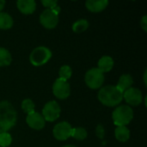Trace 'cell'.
<instances>
[{
	"label": "cell",
	"instance_id": "21",
	"mask_svg": "<svg viewBox=\"0 0 147 147\" xmlns=\"http://www.w3.org/2000/svg\"><path fill=\"white\" fill-rule=\"evenodd\" d=\"M71 69L69 65H63L59 69V78L63 79L65 81H67L71 77Z\"/></svg>",
	"mask_w": 147,
	"mask_h": 147
},
{
	"label": "cell",
	"instance_id": "23",
	"mask_svg": "<svg viewBox=\"0 0 147 147\" xmlns=\"http://www.w3.org/2000/svg\"><path fill=\"white\" fill-rule=\"evenodd\" d=\"M12 142L11 135L9 133H1L0 134V146H9Z\"/></svg>",
	"mask_w": 147,
	"mask_h": 147
},
{
	"label": "cell",
	"instance_id": "2",
	"mask_svg": "<svg viewBox=\"0 0 147 147\" xmlns=\"http://www.w3.org/2000/svg\"><path fill=\"white\" fill-rule=\"evenodd\" d=\"M98 99L105 106L115 107L122 102L123 93L116 86L107 85L99 90Z\"/></svg>",
	"mask_w": 147,
	"mask_h": 147
},
{
	"label": "cell",
	"instance_id": "15",
	"mask_svg": "<svg viewBox=\"0 0 147 147\" xmlns=\"http://www.w3.org/2000/svg\"><path fill=\"white\" fill-rule=\"evenodd\" d=\"M114 66V59L109 56H103L98 61V69L102 72H109Z\"/></svg>",
	"mask_w": 147,
	"mask_h": 147
},
{
	"label": "cell",
	"instance_id": "20",
	"mask_svg": "<svg viewBox=\"0 0 147 147\" xmlns=\"http://www.w3.org/2000/svg\"><path fill=\"white\" fill-rule=\"evenodd\" d=\"M71 137L77 140H84L87 137V131L84 127H76L72 128Z\"/></svg>",
	"mask_w": 147,
	"mask_h": 147
},
{
	"label": "cell",
	"instance_id": "1",
	"mask_svg": "<svg viewBox=\"0 0 147 147\" xmlns=\"http://www.w3.org/2000/svg\"><path fill=\"white\" fill-rule=\"evenodd\" d=\"M17 119L16 112L9 102H0V134L11 129Z\"/></svg>",
	"mask_w": 147,
	"mask_h": 147
},
{
	"label": "cell",
	"instance_id": "24",
	"mask_svg": "<svg viewBox=\"0 0 147 147\" xmlns=\"http://www.w3.org/2000/svg\"><path fill=\"white\" fill-rule=\"evenodd\" d=\"M41 3L49 9H53L58 5V2L56 0H42Z\"/></svg>",
	"mask_w": 147,
	"mask_h": 147
},
{
	"label": "cell",
	"instance_id": "25",
	"mask_svg": "<svg viewBox=\"0 0 147 147\" xmlns=\"http://www.w3.org/2000/svg\"><path fill=\"white\" fill-rule=\"evenodd\" d=\"M96 136L102 140L104 138V135H105V131H104V128L102 125H98L96 127Z\"/></svg>",
	"mask_w": 147,
	"mask_h": 147
},
{
	"label": "cell",
	"instance_id": "9",
	"mask_svg": "<svg viewBox=\"0 0 147 147\" xmlns=\"http://www.w3.org/2000/svg\"><path fill=\"white\" fill-rule=\"evenodd\" d=\"M53 136L56 140L64 141L71 137L72 127L67 121H62L58 123L53 130Z\"/></svg>",
	"mask_w": 147,
	"mask_h": 147
},
{
	"label": "cell",
	"instance_id": "3",
	"mask_svg": "<svg viewBox=\"0 0 147 147\" xmlns=\"http://www.w3.org/2000/svg\"><path fill=\"white\" fill-rule=\"evenodd\" d=\"M133 118L134 111L131 109V107L127 105H121L117 107L112 114L113 121L117 127H126L132 121Z\"/></svg>",
	"mask_w": 147,
	"mask_h": 147
},
{
	"label": "cell",
	"instance_id": "28",
	"mask_svg": "<svg viewBox=\"0 0 147 147\" xmlns=\"http://www.w3.org/2000/svg\"><path fill=\"white\" fill-rule=\"evenodd\" d=\"M144 82H145V84L146 85V71H145V73H144Z\"/></svg>",
	"mask_w": 147,
	"mask_h": 147
},
{
	"label": "cell",
	"instance_id": "10",
	"mask_svg": "<svg viewBox=\"0 0 147 147\" xmlns=\"http://www.w3.org/2000/svg\"><path fill=\"white\" fill-rule=\"evenodd\" d=\"M123 99L131 106H138L142 102V92L137 88L131 87L123 92Z\"/></svg>",
	"mask_w": 147,
	"mask_h": 147
},
{
	"label": "cell",
	"instance_id": "16",
	"mask_svg": "<svg viewBox=\"0 0 147 147\" xmlns=\"http://www.w3.org/2000/svg\"><path fill=\"white\" fill-rule=\"evenodd\" d=\"M115 134L116 140L120 142H126L130 138V131L125 126L117 127L115 131Z\"/></svg>",
	"mask_w": 147,
	"mask_h": 147
},
{
	"label": "cell",
	"instance_id": "27",
	"mask_svg": "<svg viewBox=\"0 0 147 147\" xmlns=\"http://www.w3.org/2000/svg\"><path fill=\"white\" fill-rule=\"evenodd\" d=\"M4 5H5V1L3 0H0V12L3 10V9L4 8Z\"/></svg>",
	"mask_w": 147,
	"mask_h": 147
},
{
	"label": "cell",
	"instance_id": "17",
	"mask_svg": "<svg viewBox=\"0 0 147 147\" xmlns=\"http://www.w3.org/2000/svg\"><path fill=\"white\" fill-rule=\"evenodd\" d=\"M13 26V18L5 12H0V29H9Z\"/></svg>",
	"mask_w": 147,
	"mask_h": 147
},
{
	"label": "cell",
	"instance_id": "13",
	"mask_svg": "<svg viewBox=\"0 0 147 147\" xmlns=\"http://www.w3.org/2000/svg\"><path fill=\"white\" fill-rule=\"evenodd\" d=\"M109 5L108 0H88L85 3L86 8L91 12H100L102 11Z\"/></svg>",
	"mask_w": 147,
	"mask_h": 147
},
{
	"label": "cell",
	"instance_id": "22",
	"mask_svg": "<svg viewBox=\"0 0 147 147\" xmlns=\"http://www.w3.org/2000/svg\"><path fill=\"white\" fill-rule=\"evenodd\" d=\"M22 109L28 115L31 114L34 112V103L30 99H25L22 102Z\"/></svg>",
	"mask_w": 147,
	"mask_h": 147
},
{
	"label": "cell",
	"instance_id": "12",
	"mask_svg": "<svg viewBox=\"0 0 147 147\" xmlns=\"http://www.w3.org/2000/svg\"><path fill=\"white\" fill-rule=\"evenodd\" d=\"M18 9L25 15H31L36 9V3L34 0H19L16 2Z\"/></svg>",
	"mask_w": 147,
	"mask_h": 147
},
{
	"label": "cell",
	"instance_id": "4",
	"mask_svg": "<svg viewBox=\"0 0 147 147\" xmlns=\"http://www.w3.org/2000/svg\"><path fill=\"white\" fill-rule=\"evenodd\" d=\"M52 57V52L46 47L34 48L29 56V60L34 66H40L46 64Z\"/></svg>",
	"mask_w": 147,
	"mask_h": 147
},
{
	"label": "cell",
	"instance_id": "14",
	"mask_svg": "<svg viewBox=\"0 0 147 147\" xmlns=\"http://www.w3.org/2000/svg\"><path fill=\"white\" fill-rule=\"evenodd\" d=\"M133 84H134V79H133L132 76L130 74H123L120 78L116 87L123 93L127 90L130 89L132 87Z\"/></svg>",
	"mask_w": 147,
	"mask_h": 147
},
{
	"label": "cell",
	"instance_id": "5",
	"mask_svg": "<svg viewBox=\"0 0 147 147\" xmlns=\"http://www.w3.org/2000/svg\"><path fill=\"white\" fill-rule=\"evenodd\" d=\"M84 80L89 88L96 90L103 84L104 75L98 68H92L86 72Z\"/></svg>",
	"mask_w": 147,
	"mask_h": 147
},
{
	"label": "cell",
	"instance_id": "6",
	"mask_svg": "<svg viewBox=\"0 0 147 147\" xmlns=\"http://www.w3.org/2000/svg\"><path fill=\"white\" fill-rule=\"evenodd\" d=\"M60 106L55 101H50L45 104L42 109V116L47 121H54L60 115Z\"/></svg>",
	"mask_w": 147,
	"mask_h": 147
},
{
	"label": "cell",
	"instance_id": "29",
	"mask_svg": "<svg viewBox=\"0 0 147 147\" xmlns=\"http://www.w3.org/2000/svg\"><path fill=\"white\" fill-rule=\"evenodd\" d=\"M63 147H77L75 146H71V145H68V146H65Z\"/></svg>",
	"mask_w": 147,
	"mask_h": 147
},
{
	"label": "cell",
	"instance_id": "11",
	"mask_svg": "<svg viewBox=\"0 0 147 147\" xmlns=\"http://www.w3.org/2000/svg\"><path fill=\"white\" fill-rule=\"evenodd\" d=\"M26 121L28 127L34 130H41L46 125V121L43 116L35 111L28 115Z\"/></svg>",
	"mask_w": 147,
	"mask_h": 147
},
{
	"label": "cell",
	"instance_id": "19",
	"mask_svg": "<svg viewBox=\"0 0 147 147\" xmlns=\"http://www.w3.org/2000/svg\"><path fill=\"white\" fill-rule=\"evenodd\" d=\"M89 28V22L85 19H80L76 21L72 25V30L75 33H83Z\"/></svg>",
	"mask_w": 147,
	"mask_h": 147
},
{
	"label": "cell",
	"instance_id": "7",
	"mask_svg": "<svg viewBox=\"0 0 147 147\" xmlns=\"http://www.w3.org/2000/svg\"><path fill=\"white\" fill-rule=\"evenodd\" d=\"M53 92L54 96L61 100L66 99L71 94V87L67 81L58 78L53 85Z\"/></svg>",
	"mask_w": 147,
	"mask_h": 147
},
{
	"label": "cell",
	"instance_id": "18",
	"mask_svg": "<svg viewBox=\"0 0 147 147\" xmlns=\"http://www.w3.org/2000/svg\"><path fill=\"white\" fill-rule=\"evenodd\" d=\"M12 60L10 53L3 47H0V66H7L10 65Z\"/></svg>",
	"mask_w": 147,
	"mask_h": 147
},
{
	"label": "cell",
	"instance_id": "26",
	"mask_svg": "<svg viewBox=\"0 0 147 147\" xmlns=\"http://www.w3.org/2000/svg\"><path fill=\"white\" fill-rule=\"evenodd\" d=\"M140 26L142 27V28L144 29V31H147V16H144L140 21Z\"/></svg>",
	"mask_w": 147,
	"mask_h": 147
},
{
	"label": "cell",
	"instance_id": "8",
	"mask_svg": "<svg viewBox=\"0 0 147 147\" xmlns=\"http://www.w3.org/2000/svg\"><path fill=\"white\" fill-rule=\"evenodd\" d=\"M40 22L44 28L47 29H53L59 22V15H57L53 9H47L40 14Z\"/></svg>",
	"mask_w": 147,
	"mask_h": 147
}]
</instances>
